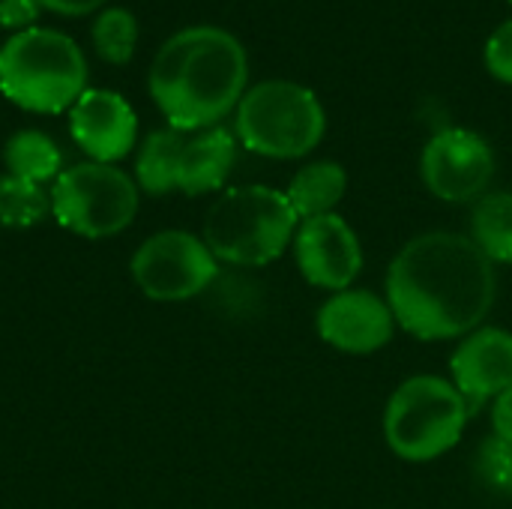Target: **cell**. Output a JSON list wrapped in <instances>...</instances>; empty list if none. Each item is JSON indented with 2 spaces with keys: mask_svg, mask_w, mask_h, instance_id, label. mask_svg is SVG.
Segmentation results:
<instances>
[{
  "mask_svg": "<svg viewBox=\"0 0 512 509\" xmlns=\"http://www.w3.org/2000/svg\"><path fill=\"white\" fill-rule=\"evenodd\" d=\"M396 318L387 297H378L369 288H348L330 294L315 312V330L324 345L363 357L387 348L396 336Z\"/></svg>",
  "mask_w": 512,
  "mask_h": 509,
  "instance_id": "obj_12",
  "label": "cell"
},
{
  "mask_svg": "<svg viewBox=\"0 0 512 509\" xmlns=\"http://www.w3.org/2000/svg\"><path fill=\"white\" fill-rule=\"evenodd\" d=\"M3 162H6V174L39 183V186H45L48 180H57L63 171L60 147L39 129L15 132L3 147Z\"/></svg>",
  "mask_w": 512,
  "mask_h": 509,
  "instance_id": "obj_16",
  "label": "cell"
},
{
  "mask_svg": "<svg viewBox=\"0 0 512 509\" xmlns=\"http://www.w3.org/2000/svg\"><path fill=\"white\" fill-rule=\"evenodd\" d=\"M93 48L96 54L111 63V66H126L135 54L138 45V21L129 9L123 6H111L105 12L96 15L93 21Z\"/></svg>",
  "mask_w": 512,
  "mask_h": 509,
  "instance_id": "obj_19",
  "label": "cell"
},
{
  "mask_svg": "<svg viewBox=\"0 0 512 509\" xmlns=\"http://www.w3.org/2000/svg\"><path fill=\"white\" fill-rule=\"evenodd\" d=\"M234 159L237 141L222 126L198 132L165 126L144 138L135 159V183L150 195H207L222 189Z\"/></svg>",
  "mask_w": 512,
  "mask_h": 509,
  "instance_id": "obj_6",
  "label": "cell"
},
{
  "mask_svg": "<svg viewBox=\"0 0 512 509\" xmlns=\"http://www.w3.org/2000/svg\"><path fill=\"white\" fill-rule=\"evenodd\" d=\"M348 192V174L339 162H312L306 168H300L288 189L285 198L294 207L297 219H315V216H327L336 213L339 201Z\"/></svg>",
  "mask_w": 512,
  "mask_h": 509,
  "instance_id": "obj_15",
  "label": "cell"
},
{
  "mask_svg": "<svg viewBox=\"0 0 512 509\" xmlns=\"http://www.w3.org/2000/svg\"><path fill=\"white\" fill-rule=\"evenodd\" d=\"M141 189L138 183L105 162H81L66 171L51 186L54 219L87 240H105L132 225L138 216Z\"/></svg>",
  "mask_w": 512,
  "mask_h": 509,
  "instance_id": "obj_8",
  "label": "cell"
},
{
  "mask_svg": "<svg viewBox=\"0 0 512 509\" xmlns=\"http://www.w3.org/2000/svg\"><path fill=\"white\" fill-rule=\"evenodd\" d=\"M327 129L318 96L294 81H261L237 105V138L267 159H300L312 153Z\"/></svg>",
  "mask_w": 512,
  "mask_h": 509,
  "instance_id": "obj_7",
  "label": "cell"
},
{
  "mask_svg": "<svg viewBox=\"0 0 512 509\" xmlns=\"http://www.w3.org/2000/svg\"><path fill=\"white\" fill-rule=\"evenodd\" d=\"M42 3L39 0H0V27L21 33L30 30L39 18Z\"/></svg>",
  "mask_w": 512,
  "mask_h": 509,
  "instance_id": "obj_22",
  "label": "cell"
},
{
  "mask_svg": "<svg viewBox=\"0 0 512 509\" xmlns=\"http://www.w3.org/2000/svg\"><path fill=\"white\" fill-rule=\"evenodd\" d=\"M87 90L84 51L60 30L30 27L0 48V93L33 114H60Z\"/></svg>",
  "mask_w": 512,
  "mask_h": 509,
  "instance_id": "obj_3",
  "label": "cell"
},
{
  "mask_svg": "<svg viewBox=\"0 0 512 509\" xmlns=\"http://www.w3.org/2000/svg\"><path fill=\"white\" fill-rule=\"evenodd\" d=\"M384 297L396 324L420 342L465 339L495 306V264L468 234L426 231L387 267Z\"/></svg>",
  "mask_w": 512,
  "mask_h": 509,
  "instance_id": "obj_1",
  "label": "cell"
},
{
  "mask_svg": "<svg viewBox=\"0 0 512 509\" xmlns=\"http://www.w3.org/2000/svg\"><path fill=\"white\" fill-rule=\"evenodd\" d=\"M297 225L300 219L285 192L270 186H234L207 210L201 237L216 261L264 267L291 249Z\"/></svg>",
  "mask_w": 512,
  "mask_h": 509,
  "instance_id": "obj_4",
  "label": "cell"
},
{
  "mask_svg": "<svg viewBox=\"0 0 512 509\" xmlns=\"http://www.w3.org/2000/svg\"><path fill=\"white\" fill-rule=\"evenodd\" d=\"M291 249L300 276L330 294L354 288L363 270V243L348 219L339 213L303 219L297 225Z\"/></svg>",
  "mask_w": 512,
  "mask_h": 509,
  "instance_id": "obj_11",
  "label": "cell"
},
{
  "mask_svg": "<svg viewBox=\"0 0 512 509\" xmlns=\"http://www.w3.org/2000/svg\"><path fill=\"white\" fill-rule=\"evenodd\" d=\"M450 384L462 393L471 414L512 387V333L504 327H477L459 339L450 357Z\"/></svg>",
  "mask_w": 512,
  "mask_h": 509,
  "instance_id": "obj_13",
  "label": "cell"
},
{
  "mask_svg": "<svg viewBox=\"0 0 512 509\" xmlns=\"http://www.w3.org/2000/svg\"><path fill=\"white\" fill-rule=\"evenodd\" d=\"M474 471H477V480L489 492L501 498H512V441H504L498 435L486 438L477 447Z\"/></svg>",
  "mask_w": 512,
  "mask_h": 509,
  "instance_id": "obj_20",
  "label": "cell"
},
{
  "mask_svg": "<svg viewBox=\"0 0 512 509\" xmlns=\"http://www.w3.org/2000/svg\"><path fill=\"white\" fill-rule=\"evenodd\" d=\"M69 132L90 162L114 165L132 153L138 141V117L120 93L87 87L69 108Z\"/></svg>",
  "mask_w": 512,
  "mask_h": 509,
  "instance_id": "obj_14",
  "label": "cell"
},
{
  "mask_svg": "<svg viewBox=\"0 0 512 509\" xmlns=\"http://www.w3.org/2000/svg\"><path fill=\"white\" fill-rule=\"evenodd\" d=\"M492 432L504 441H512V387L492 402Z\"/></svg>",
  "mask_w": 512,
  "mask_h": 509,
  "instance_id": "obj_23",
  "label": "cell"
},
{
  "mask_svg": "<svg viewBox=\"0 0 512 509\" xmlns=\"http://www.w3.org/2000/svg\"><path fill=\"white\" fill-rule=\"evenodd\" d=\"M468 237L492 264H512V192H489L474 204Z\"/></svg>",
  "mask_w": 512,
  "mask_h": 509,
  "instance_id": "obj_17",
  "label": "cell"
},
{
  "mask_svg": "<svg viewBox=\"0 0 512 509\" xmlns=\"http://www.w3.org/2000/svg\"><path fill=\"white\" fill-rule=\"evenodd\" d=\"M426 189L447 204H477L495 177L492 147L471 129H441L429 138L420 159Z\"/></svg>",
  "mask_w": 512,
  "mask_h": 509,
  "instance_id": "obj_10",
  "label": "cell"
},
{
  "mask_svg": "<svg viewBox=\"0 0 512 509\" xmlns=\"http://www.w3.org/2000/svg\"><path fill=\"white\" fill-rule=\"evenodd\" d=\"M42 9H51L57 15H69V18H78V15H90L93 9H99L105 0H39Z\"/></svg>",
  "mask_w": 512,
  "mask_h": 509,
  "instance_id": "obj_24",
  "label": "cell"
},
{
  "mask_svg": "<svg viewBox=\"0 0 512 509\" xmlns=\"http://www.w3.org/2000/svg\"><path fill=\"white\" fill-rule=\"evenodd\" d=\"M246 78V51L228 30L186 27L156 51L147 84L168 126L198 132L240 105Z\"/></svg>",
  "mask_w": 512,
  "mask_h": 509,
  "instance_id": "obj_2",
  "label": "cell"
},
{
  "mask_svg": "<svg viewBox=\"0 0 512 509\" xmlns=\"http://www.w3.org/2000/svg\"><path fill=\"white\" fill-rule=\"evenodd\" d=\"M45 213H51V192L12 174L0 177V225L33 228L45 219Z\"/></svg>",
  "mask_w": 512,
  "mask_h": 509,
  "instance_id": "obj_18",
  "label": "cell"
},
{
  "mask_svg": "<svg viewBox=\"0 0 512 509\" xmlns=\"http://www.w3.org/2000/svg\"><path fill=\"white\" fill-rule=\"evenodd\" d=\"M129 273L144 297L159 303H183L213 285L219 276V261L207 249L204 237L171 228L147 237L135 249Z\"/></svg>",
  "mask_w": 512,
  "mask_h": 509,
  "instance_id": "obj_9",
  "label": "cell"
},
{
  "mask_svg": "<svg viewBox=\"0 0 512 509\" xmlns=\"http://www.w3.org/2000/svg\"><path fill=\"white\" fill-rule=\"evenodd\" d=\"M471 420V408L450 378L414 375L402 381L384 408V441L405 462H435L450 453Z\"/></svg>",
  "mask_w": 512,
  "mask_h": 509,
  "instance_id": "obj_5",
  "label": "cell"
},
{
  "mask_svg": "<svg viewBox=\"0 0 512 509\" xmlns=\"http://www.w3.org/2000/svg\"><path fill=\"white\" fill-rule=\"evenodd\" d=\"M486 66L498 81L512 84V21L501 24L486 45Z\"/></svg>",
  "mask_w": 512,
  "mask_h": 509,
  "instance_id": "obj_21",
  "label": "cell"
},
{
  "mask_svg": "<svg viewBox=\"0 0 512 509\" xmlns=\"http://www.w3.org/2000/svg\"><path fill=\"white\" fill-rule=\"evenodd\" d=\"M510 3H512V0H510Z\"/></svg>",
  "mask_w": 512,
  "mask_h": 509,
  "instance_id": "obj_25",
  "label": "cell"
}]
</instances>
